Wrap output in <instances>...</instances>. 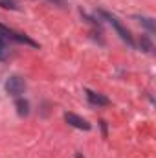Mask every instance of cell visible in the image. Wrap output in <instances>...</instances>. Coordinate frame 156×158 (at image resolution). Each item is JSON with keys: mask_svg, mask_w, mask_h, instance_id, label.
Listing matches in <instances>:
<instances>
[{"mask_svg": "<svg viewBox=\"0 0 156 158\" xmlns=\"http://www.w3.org/2000/svg\"><path fill=\"white\" fill-rule=\"evenodd\" d=\"M24 90H26V81H24L22 77L11 76V77L6 81V92H7L9 96L18 98L20 94H24Z\"/></svg>", "mask_w": 156, "mask_h": 158, "instance_id": "cell-1", "label": "cell"}, {"mask_svg": "<svg viewBox=\"0 0 156 158\" xmlns=\"http://www.w3.org/2000/svg\"><path fill=\"white\" fill-rule=\"evenodd\" d=\"M101 15H103V17H105V19H107V20H109V22H110V24H112V26L117 30V33L121 35V39L127 40V42L132 46V37H130V33H129V31H127L121 24H119V20H117L116 17H112V15H109V13H105V11H101Z\"/></svg>", "mask_w": 156, "mask_h": 158, "instance_id": "cell-2", "label": "cell"}, {"mask_svg": "<svg viewBox=\"0 0 156 158\" xmlns=\"http://www.w3.org/2000/svg\"><path fill=\"white\" fill-rule=\"evenodd\" d=\"M64 119H66V123H70L72 127L81 129V131H90V127H92L84 118H81L77 114H72V112H66V114H64Z\"/></svg>", "mask_w": 156, "mask_h": 158, "instance_id": "cell-3", "label": "cell"}, {"mask_svg": "<svg viewBox=\"0 0 156 158\" xmlns=\"http://www.w3.org/2000/svg\"><path fill=\"white\" fill-rule=\"evenodd\" d=\"M86 98H88V101H90L92 105H109V103H110L109 98H105V96H101V94H96V92H92V90H86Z\"/></svg>", "mask_w": 156, "mask_h": 158, "instance_id": "cell-4", "label": "cell"}, {"mask_svg": "<svg viewBox=\"0 0 156 158\" xmlns=\"http://www.w3.org/2000/svg\"><path fill=\"white\" fill-rule=\"evenodd\" d=\"M15 107H17V114L18 116H28L30 114V103L26 101V99H17L15 101Z\"/></svg>", "mask_w": 156, "mask_h": 158, "instance_id": "cell-5", "label": "cell"}, {"mask_svg": "<svg viewBox=\"0 0 156 158\" xmlns=\"http://www.w3.org/2000/svg\"><path fill=\"white\" fill-rule=\"evenodd\" d=\"M9 57V40L0 35V61H6Z\"/></svg>", "mask_w": 156, "mask_h": 158, "instance_id": "cell-6", "label": "cell"}, {"mask_svg": "<svg viewBox=\"0 0 156 158\" xmlns=\"http://www.w3.org/2000/svg\"><path fill=\"white\" fill-rule=\"evenodd\" d=\"M0 7H4V9H18L17 0H0Z\"/></svg>", "mask_w": 156, "mask_h": 158, "instance_id": "cell-7", "label": "cell"}, {"mask_svg": "<svg viewBox=\"0 0 156 158\" xmlns=\"http://www.w3.org/2000/svg\"><path fill=\"white\" fill-rule=\"evenodd\" d=\"M140 44H142V48H143L145 52H151V50H153V44H151V40H149V37H147V35H143V37H142Z\"/></svg>", "mask_w": 156, "mask_h": 158, "instance_id": "cell-8", "label": "cell"}, {"mask_svg": "<svg viewBox=\"0 0 156 158\" xmlns=\"http://www.w3.org/2000/svg\"><path fill=\"white\" fill-rule=\"evenodd\" d=\"M101 127H103V136H107V123L101 121Z\"/></svg>", "mask_w": 156, "mask_h": 158, "instance_id": "cell-9", "label": "cell"}, {"mask_svg": "<svg viewBox=\"0 0 156 158\" xmlns=\"http://www.w3.org/2000/svg\"><path fill=\"white\" fill-rule=\"evenodd\" d=\"M55 2H59V4H63V2H61V0H55Z\"/></svg>", "mask_w": 156, "mask_h": 158, "instance_id": "cell-10", "label": "cell"}]
</instances>
